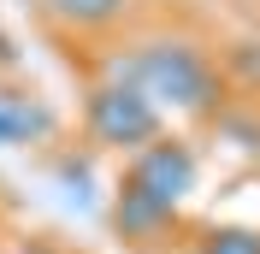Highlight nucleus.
Returning <instances> with one entry per match:
<instances>
[{
    "label": "nucleus",
    "mask_w": 260,
    "mask_h": 254,
    "mask_svg": "<svg viewBox=\"0 0 260 254\" xmlns=\"http://www.w3.org/2000/svg\"><path fill=\"white\" fill-rule=\"evenodd\" d=\"M118 83H130L154 107H178V112H213V101H219V71L189 42H148V48H136L118 65Z\"/></svg>",
    "instance_id": "obj_1"
},
{
    "label": "nucleus",
    "mask_w": 260,
    "mask_h": 254,
    "mask_svg": "<svg viewBox=\"0 0 260 254\" xmlns=\"http://www.w3.org/2000/svg\"><path fill=\"white\" fill-rule=\"evenodd\" d=\"M89 136L101 148L136 154L160 136V107L148 95H136L130 83H101V89H89Z\"/></svg>",
    "instance_id": "obj_2"
},
{
    "label": "nucleus",
    "mask_w": 260,
    "mask_h": 254,
    "mask_svg": "<svg viewBox=\"0 0 260 254\" xmlns=\"http://www.w3.org/2000/svg\"><path fill=\"white\" fill-rule=\"evenodd\" d=\"M124 183L142 189V195H154L160 207L178 213V201L195 189V154H189V142H178V136H154L148 148L130 154V177H124Z\"/></svg>",
    "instance_id": "obj_3"
},
{
    "label": "nucleus",
    "mask_w": 260,
    "mask_h": 254,
    "mask_svg": "<svg viewBox=\"0 0 260 254\" xmlns=\"http://www.w3.org/2000/svg\"><path fill=\"white\" fill-rule=\"evenodd\" d=\"M113 219H118V231L124 237H136V242H160L172 225H178V213L172 207H160L154 195H142V189H118V201H113Z\"/></svg>",
    "instance_id": "obj_4"
},
{
    "label": "nucleus",
    "mask_w": 260,
    "mask_h": 254,
    "mask_svg": "<svg viewBox=\"0 0 260 254\" xmlns=\"http://www.w3.org/2000/svg\"><path fill=\"white\" fill-rule=\"evenodd\" d=\"M48 12L59 24H77V30H107L124 12V0H48Z\"/></svg>",
    "instance_id": "obj_5"
},
{
    "label": "nucleus",
    "mask_w": 260,
    "mask_h": 254,
    "mask_svg": "<svg viewBox=\"0 0 260 254\" xmlns=\"http://www.w3.org/2000/svg\"><path fill=\"white\" fill-rule=\"evenodd\" d=\"M195 254H260V231L254 225H213V231H201Z\"/></svg>",
    "instance_id": "obj_6"
},
{
    "label": "nucleus",
    "mask_w": 260,
    "mask_h": 254,
    "mask_svg": "<svg viewBox=\"0 0 260 254\" xmlns=\"http://www.w3.org/2000/svg\"><path fill=\"white\" fill-rule=\"evenodd\" d=\"M42 124H48L42 112H24V107H12V101H0V142H6V148H18L24 136H36Z\"/></svg>",
    "instance_id": "obj_7"
},
{
    "label": "nucleus",
    "mask_w": 260,
    "mask_h": 254,
    "mask_svg": "<svg viewBox=\"0 0 260 254\" xmlns=\"http://www.w3.org/2000/svg\"><path fill=\"white\" fill-rule=\"evenodd\" d=\"M231 71H243L260 89V42H237V48H231Z\"/></svg>",
    "instance_id": "obj_8"
},
{
    "label": "nucleus",
    "mask_w": 260,
    "mask_h": 254,
    "mask_svg": "<svg viewBox=\"0 0 260 254\" xmlns=\"http://www.w3.org/2000/svg\"><path fill=\"white\" fill-rule=\"evenodd\" d=\"M0 65H12V42H6V36H0Z\"/></svg>",
    "instance_id": "obj_9"
}]
</instances>
